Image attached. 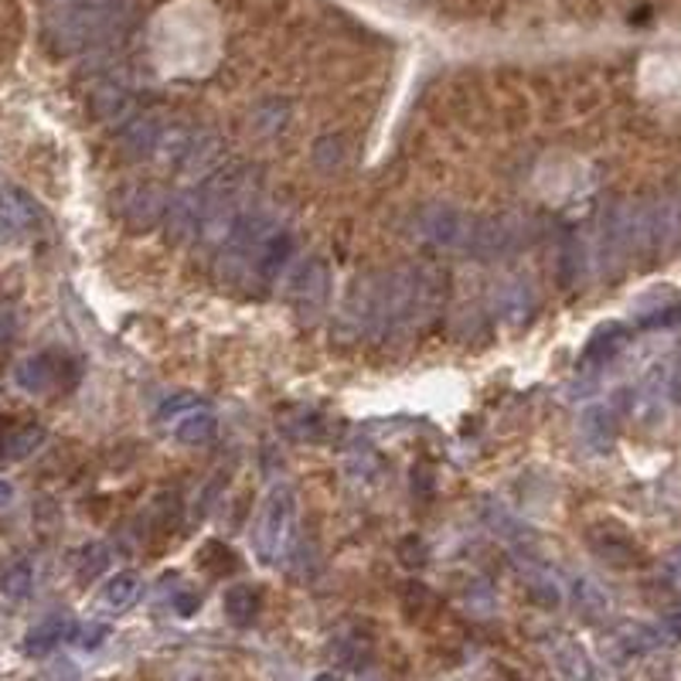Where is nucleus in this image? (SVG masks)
I'll return each instance as SVG.
<instances>
[{"mask_svg": "<svg viewBox=\"0 0 681 681\" xmlns=\"http://www.w3.org/2000/svg\"><path fill=\"white\" fill-rule=\"evenodd\" d=\"M664 631H668L671 638H681V600H678L674 606H668V613H664Z\"/></svg>", "mask_w": 681, "mask_h": 681, "instance_id": "obj_32", "label": "nucleus"}, {"mask_svg": "<svg viewBox=\"0 0 681 681\" xmlns=\"http://www.w3.org/2000/svg\"><path fill=\"white\" fill-rule=\"evenodd\" d=\"M246 181L239 175L215 178L201 185V225L198 243L205 249H221V243L233 236L236 221L246 215Z\"/></svg>", "mask_w": 681, "mask_h": 681, "instance_id": "obj_3", "label": "nucleus"}, {"mask_svg": "<svg viewBox=\"0 0 681 681\" xmlns=\"http://www.w3.org/2000/svg\"><path fill=\"white\" fill-rule=\"evenodd\" d=\"M276 233H279V215L273 208H246V215L236 221L233 236L218 249V279L239 290L253 287L259 256Z\"/></svg>", "mask_w": 681, "mask_h": 681, "instance_id": "obj_2", "label": "nucleus"}, {"mask_svg": "<svg viewBox=\"0 0 681 681\" xmlns=\"http://www.w3.org/2000/svg\"><path fill=\"white\" fill-rule=\"evenodd\" d=\"M164 134V124L157 117H134L130 124H124L120 130V147L127 157H150L157 150V140Z\"/></svg>", "mask_w": 681, "mask_h": 681, "instance_id": "obj_16", "label": "nucleus"}, {"mask_svg": "<svg viewBox=\"0 0 681 681\" xmlns=\"http://www.w3.org/2000/svg\"><path fill=\"white\" fill-rule=\"evenodd\" d=\"M181 409H195V399H191V395H175V399H167V403L160 406V420H167V416H181Z\"/></svg>", "mask_w": 681, "mask_h": 681, "instance_id": "obj_31", "label": "nucleus"}, {"mask_svg": "<svg viewBox=\"0 0 681 681\" xmlns=\"http://www.w3.org/2000/svg\"><path fill=\"white\" fill-rule=\"evenodd\" d=\"M678 317H681V310H678Z\"/></svg>", "mask_w": 681, "mask_h": 681, "instance_id": "obj_36", "label": "nucleus"}, {"mask_svg": "<svg viewBox=\"0 0 681 681\" xmlns=\"http://www.w3.org/2000/svg\"><path fill=\"white\" fill-rule=\"evenodd\" d=\"M45 443V426L38 423H21V426H11L8 433V450H4V461H24L31 453Z\"/></svg>", "mask_w": 681, "mask_h": 681, "instance_id": "obj_25", "label": "nucleus"}, {"mask_svg": "<svg viewBox=\"0 0 681 681\" xmlns=\"http://www.w3.org/2000/svg\"><path fill=\"white\" fill-rule=\"evenodd\" d=\"M89 102H92V117L102 120V124L124 127V124L134 120V96L127 89H120V86H99Z\"/></svg>", "mask_w": 681, "mask_h": 681, "instance_id": "obj_15", "label": "nucleus"}, {"mask_svg": "<svg viewBox=\"0 0 681 681\" xmlns=\"http://www.w3.org/2000/svg\"><path fill=\"white\" fill-rule=\"evenodd\" d=\"M14 337H18V307L8 297H0V355L11 352Z\"/></svg>", "mask_w": 681, "mask_h": 681, "instance_id": "obj_27", "label": "nucleus"}, {"mask_svg": "<svg viewBox=\"0 0 681 681\" xmlns=\"http://www.w3.org/2000/svg\"><path fill=\"white\" fill-rule=\"evenodd\" d=\"M399 555H403V562L406 565H423L426 562V545H423V539H406L403 542V549H399Z\"/></svg>", "mask_w": 681, "mask_h": 681, "instance_id": "obj_30", "label": "nucleus"}, {"mask_svg": "<svg viewBox=\"0 0 681 681\" xmlns=\"http://www.w3.org/2000/svg\"><path fill=\"white\" fill-rule=\"evenodd\" d=\"M170 208V195L160 185H130L120 198H117V215L124 218V225L130 233H150L164 221Z\"/></svg>", "mask_w": 681, "mask_h": 681, "instance_id": "obj_8", "label": "nucleus"}, {"mask_svg": "<svg viewBox=\"0 0 681 681\" xmlns=\"http://www.w3.org/2000/svg\"><path fill=\"white\" fill-rule=\"evenodd\" d=\"M140 593H144V583H140L137 573H117V576L106 580V586L99 593V603L109 613H124L140 600Z\"/></svg>", "mask_w": 681, "mask_h": 681, "instance_id": "obj_18", "label": "nucleus"}, {"mask_svg": "<svg viewBox=\"0 0 681 681\" xmlns=\"http://www.w3.org/2000/svg\"><path fill=\"white\" fill-rule=\"evenodd\" d=\"M580 440L590 453H610L616 440V420L606 406H590L580 416Z\"/></svg>", "mask_w": 681, "mask_h": 681, "instance_id": "obj_14", "label": "nucleus"}, {"mask_svg": "<svg viewBox=\"0 0 681 681\" xmlns=\"http://www.w3.org/2000/svg\"><path fill=\"white\" fill-rule=\"evenodd\" d=\"M201 225V188H191L178 198H170V208L164 215V229H167V243H188L191 236H198Z\"/></svg>", "mask_w": 681, "mask_h": 681, "instance_id": "obj_11", "label": "nucleus"}, {"mask_svg": "<svg viewBox=\"0 0 681 681\" xmlns=\"http://www.w3.org/2000/svg\"><path fill=\"white\" fill-rule=\"evenodd\" d=\"M443 297V279L433 269H388L368 273L355 283V290L345 304V317L355 324L358 334L368 337H392L399 330L430 320Z\"/></svg>", "mask_w": 681, "mask_h": 681, "instance_id": "obj_1", "label": "nucleus"}, {"mask_svg": "<svg viewBox=\"0 0 681 681\" xmlns=\"http://www.w3.org/2000/svg\"><path fill=\"white\" fill-rule=\"evenodd\" d=\"M620 345H623V327H620V324L600 327V330L586 340L580 365H583V368H603V365L620 352Z\"/></svg>", "mask_w": 681, "mask_h": 681, "instance_id": "obj_24", "label": "nucleus"}, {"mask_svg": "<svg viewBox=\"0 0 681 681\" xmlns=\"http://www.w3.org/2000/svg\"><path fill=\"white\" fill-rule=\"evenodd\" d=\"M195 606H198V596H195V593H185V596H178V603H175V610H178L181 616H188Z\"/></svg>", "mask_w": 681, "mask_h": 681, "instance_id": "obj_33", "label": "nucleus"}, {"mask_svg": "<svg viewBox=\"0 0 681 681\" xmlns=\"http://www.w3.org/2000/svg\"><path fill=\"white\" fill-rule=\"evenodd\" d=\"M221 606H225V616H229V620L236 623V628H249V623L259 616L263 600H259V590H256V586L239 583V586H229V590H225Z\"/></svg>", "mask_w": 681, "mask_h": 681, "instance_id": "obj_21", "label": "nucleus"}, {"mask_svg": "<svg viewBox=\"0 0 681 681\" xmlns=\"http://www.w3.org/2000/svg\"><path fill=\"white\" fill-rule=\"evenodd\" d=\"M38 225V205L21 188H0V236L24 239Z\"/></svg>", "mask_w": 681, "mask_h": 681, "instance_id": "obj_10", "label": "nucleus"}, {"mask_svg": "<svg viewBox=\"0 0 681 681\" xmlns=\"http://www.w3.org/2000/svg\"><path fill=\"white\" fill-rule=\"evenodd\" d=\"M34 590V565L31 559H8L0 565V593L8 600H28Z\"/></svg>", "mask_w": 681, "mask_h": 681, "instance_id": "obj_23", "label": "nucleus"}, {"mask_svg": "<svg viewBox=\"0 0 681 681\" xmlns=\"http://www.w3.org/2000/svg\"><path fill=\"white\" fill-rule=\"evenodd\" d=\"M175 436L188 446H205L218 436V416L211 409H188L185 416H178Z\"/></svg>", "mask_w": 681, "mask_h": 681, "instance_id": "obj_22", "label": "nucleus"}, {"mask_svg": "<svg viewBox=\"0 0 681 681\" xmlns=\"http://www.w3.org/2000/svg\"><path fill=\"white\" fill-rule=\"evenodd\" d=\"M79 580L82 583H89V580H96L99 573H106L109 570V549L102 545V542H92V545H86L82 552H79Z\"/></svg>", "mask_w": 681, "mask_h": 681, "instance_id": "obj_26", "label": "nucleus"}, {"mask_svg": "<svg viewBox=\"0 0 681 681\" xmlns=\"http://www.w3.org/2000/svg\"><path fill=\"white\" fill-rule=\"evenodd\" d=\"M69 634H72V623L66 616H48V620L38 623V628H31V634L24 638V651L31 658H45V654H51L55 648H59Z\"/></svg>", "mask_w": 681, "mask_h": 681, "instance_id": "obj_19", "label": "nucleus"}, {"mask_svg": "<svg viewBox=\"0 0 681 681\" xmlns=\"http://www.w3.org/2000/svg\"><path fill=\"white\" fill-rule=\"evenodd\" d=\"M290 256H294V239H290V233H276L273 239H269V246L263 249V256H259V266H256V283H263V287H269V283L287 269V263H290Z\"/></svg>", "mask_w": 681, "mask_h": 681, "instance_id": "obj_20", "label": "nucleus"}, {"mask_svg": "<svg viewBox=\"0 0 681 681\" xmlns=\"http://www.w3.org/2000/svg\"><path fill=\"white\" fill-rule=\"evenodd\" d=\"M106 638H109L106 623H79V628H72V634H69V641L82 651H96Z\"/></svg>", "mask_w": 681, "mask_h": 681, "instance_id": "obj_28", "label": "nucleus"}, {"mask_svg": "<svg viewBox=\"0 0 681 681\" xmlns=\"http://www.w3.org/2000/svg\"><path fill=\"white\" fill-rule=\"evenodd\" d=\"M72 372L76 375V365L66 358V355H55V352H41V355H31L18 365L14 378L24 392L31 395H48V392H59L66 388L62 375Z\"/></svg>", "mask_w": 681, "mask_h": 681, "instance_id": "obj_9", "label": "nucleus"}, {"mask_svg": "<svg viewBox=\"0 0 681 681\" xmlns=\"http://www.w3.org/2000/svg\"><path fill=\"white\" fill-rule=\"evenodd\" d=\"M221 154H225V144L215 134L198 130L195 140H191V150H188V157L181 160L178 170H181V175H188L191 181H205V178H211L215 170H218Z\"/></svg>", "mask_w": 681, "mask_h": 681, "instance_id": "obj_12", "label": "nucleus"}, {"mask_svg": "<svg viewBox=\"0 0 681 681\" xmlns=\"http://www.w3.org/2000/svg\"><path fill=\"white\" fill-rule=\"evenodd\" d=\"M590 549H593L603 562L620 565V570H628V565H638V559H641L638 545H634L628 535H623V532L593 529V532H590Z\"/></svg>", "mask_w": 681, "mask_h": 681, "instance_id": "obj_17", "label": "nucleus"}, {"mask_svg": "<svg viewBox=\"0 0 681 681\" xmlns=\"http://www.w3.org/2000/svg\"><path fill=\"white\" fill-rule=\"evenodd\" d=\"M413 229H416V239H423L430 246L474 256L477 236H481V215H471V211L453 208V205H430L416 215Z\"/></svg>", "mask_w": 681, "mask_h": 681, "instance_id": "obj_5", "label": "nucleus"}, {"mask_svg": "<svg viewBox=\"0 0 681 681\" xmlns=\"http://www.w3.org/2000/svg\"><path fill=\"white\" fill-rule=\"evenodd\" d=\"M314 681H340V674H334V671H320V674H314Z\"/></svg>", "mask_w": 681, "mask_h": 681, "instance_id": "obj_35", "label": "nucleus"}, {"mask_svg": "<svg viewBox=\"0 0 681 681\" xmlns=\"http://www.w3.org/2000/svg\"><path fill=\"white\" fill-rule=\"evenodd\" d=\"M11 497H14V487H11L8 481H0V507H8Z\"/></svg>", "mask_w": 681, "mask_h": 681, "instance_id": "obj_34", "label": "nucleus"}, {"mask_svg": "<svg viewBox=\"0 0 681 681\" xmlns=\"http://www.w3.org/2000/svg\"><path fill=\"white\" fill-rule=\"evenodd\" d=\"M297 535V497L290 487H273L253 525V549L266 565L287 559Z\"/></svg>", "mask_w": 681, "mask_h": 681, "instance_id": "obj_4", "label": "nucleus"}, {"mask_svg": "<svg viewBox=\"0 0 681 681\" xmlns=\"http://www.w3.org/2000/svg\"><path fill=\"white\" fill-rule=\"evenodd\" d=\"M287 297H290V307L297 310V317H304V320L317 317L330 300L327 263L324 259H304L287 283Z\"/></svg>", "mask_w": 681, "mask_h": 681, "instance_id": "obj_7", "label": "nucleus"}, {"mask_svg": "<svg viewBox=\"0 0 681 681\" xmlns=\"http://www.w3.org/2000/svg\"><path fill=\"white\" fill-rule=\"evenodd\" d=\"M576 596L583 600V606H586V610H606V596H603V593H600V590H596L590 580H583V583L576 586Z\"/></svg>", "mask_w": 681, "mask_h": 681, "instance_id": "obj_29", "label": "nucleus"}, {"mask_svg": "<svg viewBox=\"0 0 681 681\" xmlns=\"http://www.w3.org/2000/svg\"><path fill=\"white\" fill-rule=\"evenodd\" d=\"M539 310V290L532 276L525 273H507L494 283L491 290V314L507 324V327H522L535 317Z\"/></svg>", "mask_w": 681, "mask_h": 681, "instance_id": "obj_6", "label": "nucleus"}, {"mask_svg": "<svg viewBox=\"0 0 681 681\" xmlns=\"http://www.w3.org/2000/svg\"><path fill=\"white\" fill-rule=\"evenodd\" d=\"M552 664H555L562 681H600L596 664L590 661L586 648L570 641V638H562V641L552 644Z\"/></svg>", "mask_w": 681, "mask_h": 681, "instance_id": "obj_13", "label": "nucleus"}]
</instances>
